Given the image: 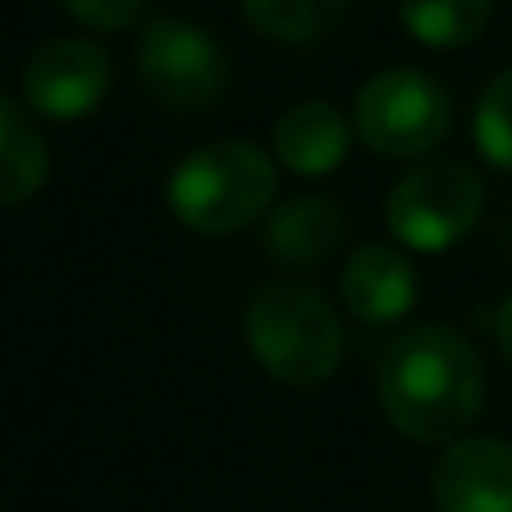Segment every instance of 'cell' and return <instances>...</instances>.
I'll use <instances>...</instances> for the list:
<instances>
[{"instance_id":"6da1fadb","label":"cell","mask_w":512,"mask_h":512,"mask_svg":"<svg viewBox=\"0 0 512 512\" xmlns=\"http://www.w3.org/2000/svg\"><path fill=\"white\" fill-rule=\"evenodd\" d=\"M378 409L418 445H450L472 427L486 400L481 355L459 328L418 324L391 337L378 360Z\"/></svg>"},{"instance_id":"7a4b0ae2","label":"cell","mask_w":512,"mask_h":512,"mask_svg":"<svg viewBox=\"0 0 512 512\" xmlns=\"http://www.w3.org/2000/svg\"><path fill=\"white\" fill-rule=\"evenodd\" d=\"M252 140H212L185 153L167 176V207L194 234H239L274 207L279 167Z\"/></svg>"},{"instance_id":"3957f363","label":"cell","mask_w":512,"mask_h":512,"mask_svg":"<svg viewBox=\"0 0 512 512\" xmlns=\"http://www.w3.org/2000/svg\"><path fill=\"white\" fill-rule=\"evenodd\" d=\"M243 337L265 373L283 387H324L346 351V333L324 292L306 283H265L243 310Z\"/></svg>"},{"instance_id":"277c9868","label":"cell","mask_w":512,"mask_h":512,"mask_svg":"<svg viewBox=\"0 0 512 512\" xmlns=\"http://www.w3.org/2000/svg\"><path fill=\"white\" fill-rule=\"evenodd\" d=\"M355 140L391 162H414L450 140L454 104L450 90L423 68H382L360 86L351 108Z\"/></svg>"},{"instance_id":"5b68a950","label":"cell","mask_w":512,"mask_h":512,"mask_svg":"<svg viewBox=\"0 0 512 512\" xmlns=\"http://www.w3.org/2000/svg\"><path fill=\"white\" fill-rule=\"evenodd\" d=\"M481 207H486V185L477 171L459 158H432L391 185L382 216L400 248L450 252L481 221Z\"/></svg>"},{"instance_id":"8992f818","label":"cell","mask_w":512,"mask_h":512,"mask_svg":"<svg viewBox=\"0 0 512 512\" xmlns=\"http://www.w3.org/2000/svg\"><path fill=\"white\" fill-rule=\"evenodd\" d=\"M135 77L153 104L171 113H203L230 86V54L189 18H153L135 50Z\"/></svg>"},{"instance_id":"52a82bcc","label":"cell","mask_w":512,"mask_h":512,"mask_svg":"<svg viewBox=\"0 0 512 512\" xmlns=\"http://www.w3.org/2000/svg\"><path fill=\"white\" fill-rule=\"evenodd\" d=\"M113 59L90 36H54L27 54L23 99L32 113L54 122H81L108 99Z\"/></svg>"},{"instance_id":"ba28073f","label":"cell","mask_w":512,"mask_h":512,"mask_svg":"<svg viewBox=\"0 0 512 512\" xmlns=\"http://www.w3.org/2000/svg\"><path fill=\"white\" fill-rule=\"evenodd\" d=\"M432 499L441 512H512V441L459 436L432 468Z\"/></svg>"},{"instance_id":"9c48e42d","label":"cell","mask_w":512,"mask_h":512,"mask_svg":"<svg viewBox=\"0 0 512 512\" xmlns=\"http://www.w3.org/2000/svg\"><path fill=\"white\" fill-rule=\"evenodd\" d=\"M342 306L351 310L360 324L387 328L396 319H405L418 301V270L400 248L391 243H364L351 252V261L342 265Z\"/></svg>"},{"instance_id":"30bf717a","label":"cell","mask_w":512,"mask_h":512,"mask_svg":"<svg viewBox=\"0 0 512 512\" xmlns=\"http://www.w3.org/2000/svg\"><path fill=\"white\" fill-rule=\"evenodd\" d=\"M351 117L333 108L328 99H301L283 108L274 122V158L292 176H333L351 153Z\"/></svg>"},{"instance_id":"8fae6325","label":"cell","mask_w":512,"mask_h":512,"mask_svg":"<svg viewBox=\"0 0 512 512\" xmlns=\"http://www.w3.org/2000/svg\"><path fill=\"white\" fill-rule=\"evenodd\" d=\"M342 239H346V216L324 194L288 198L265 221V248H270V256L292 261V265L328 261V256L342 248Z\"/></svg>"},{"instance_id":"7c38bea8","label":"cell","mask_w":512,"mask_h":512,"mask_svg":"<svg viewBox=\"0 0 512 512\" xmlns=\"http://www.w3.org/2000/svg\"><path fill=\"white\" fill-rule=\"evenodd\" d=\"M50 180V144L18 99L0 90V207L36 198Z\"/></svg>"},{"instance_id":"4fadbf2b","label":"cell","mask_w":512,"mask_h":512,"mask_svg":"<svg viewBox=\"0 0 512 512\" xmlns=\"http://www.w3.org/2000/svg\"><path fill=\"white\" fill-rule=\"evenodd\" d=\"M400 27L427 50H463L495 18V0H400Z\"/></svg>"},{"instance_id":"5bb4252c","label":"cell","mask_w":512,"mask_h":512,"mask_svg":"<svg viewBox=\"0 0 512 512\" xmlns=\"http://www.w3.org/2000/svg\"><path fill=\"white\" fill-rule=\"evenodd\" d=\"M252 32L279 45H315L342 27L351 0H239Z\"/></svg>"},{"instance_id":"9a60e30c","label":"cell","mask_w":512,"mask_h":512,"mask_svg":"<svg viewBox=\"0 0 512 512\" xmlns=\"http://www.w3.org/2000/svg\"><path fill=\"white\" fill-rule=\"evenodd\" d=\"M472 140L481 158L499 171H512V68L499 72L477 99L472 113Z\"/></svg>"},{"instance_id":"2e32d148","label":"cell","mask_w":512,"mask_h":512,"mask_svg":"<svg viewBox=\"0 0 512 512\" xmlns=\"http://www.w3.org/2000/svg\"><path fill=\"white\" fill-rule=\"evenodd\" d=\"M59 5L90 32H122L144 14L149 0H59Z\"/></svg>"},{"instance_id":"e0dca14e","label":"cell","mask_w":512,"mask_h":512,"mask_svg":"<svg viewBox=\"0 0 512 512\" xmlns=\"http://www.w3.org/2000/svg\"><path fill=\"white\" fill-rule=\"evenodd\" d=\"M495 342H499V351H504V360L512 364V297H504L495 310Z\"/></svg>"}]
</instances>
